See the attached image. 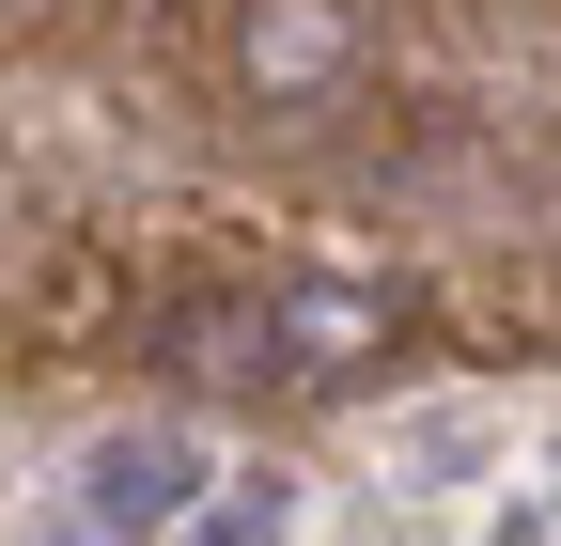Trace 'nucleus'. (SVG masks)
Here are the masks:
<instances>
[{"mask_svg": "<svg viewBox=\"0 0 561 546\" xmlns=\"http://www.w3.org/2000/svg\"><path fill=\"white\" fill-rule=\"evenodd\" d=\"M172 546H280V485H219V500H203Z\"/></svg>", "mask_w": 561, "mask_h": 546, "instance_id": "obj_4", "label": "nucleus"}, {"mask_svg": "<svg viewBox=\"0 0 561 546\" xmlns=\"http://www.w3.org/2000/svg\"><path fill=\"white\" fill-rule=\"evenodd\" d=\"M390 344H405V297H375V282H265V297H203L172 328L187 375H250V390H343Z\"/></svg>", "mask_w": 561, "mask_h": 546, "instance_id": "obj_1", "label": "nucleus"}, {"mask_svg": "<svg viewBox=\"0 0 561 546\" xmlns=\"http://www.w3.org/2000/svg\"><path fill=\"white\" fill-rule=\"evenodd\" d=\"M79 515L110 531V546H172L187 515H203V437H172V422H140V437H94V468H79Z\"/></svg>", "mask_w": 561, "mask_h": 546, "instance_id": "obj_2", "label": "nucleus"}, {"mask_svg": "<svg viewBox=\"0 0 561 546\" xmlns=\"http://www.w3.org/2000/svg\"><path fill=\"white\" fill-rule=\"evenodd\" d=\"M234 62H250L265 110H328L343 79H359V16H343V0H250Z\"/></svg>", "mask_w": 561, "mask_h": 546, "instance_id": "obj_3", "label": "nucleus"}]
</instances>
